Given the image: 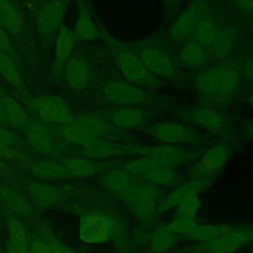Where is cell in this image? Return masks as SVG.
Instances as JSON below:
<instances>
[{"instance_id": "4316f807", "label": "cell", "mask_w": 253, "mask_h": 253, "mask_svg": "<svg viewBox=\"0 0 253 253\" xmlns=\"http://www.w3.org/2000/svg\"><path fill=\"white\" fill-rule=\"evenodd\" d=\"M74 124L86 132L103 138L110 137L115 127L107 119L90 114H84L75 117Z\"/></svg>"}, {"instance_id": "3957f363", "label": "cell", "mask_w": 253, "mask_h": 253, "mask_svg": "<svg viewBox=\"0 0 253 253\" xmlns=\"http://www.w3.org/2000/svg\"><path fill=\"white\" fill-rule=\"evenodd\" d=\"M24 103L32 110L39 120L50 126H68L74 124L75 117L67 103L56 95L32 96Z\"/></svg>"}, {"instance_id": "7dc6e473", "label": "cell", "mask_w": 253, "mask_h": 253, "mask_svg": "<svg viewBox=\"0 0 253 253\" xmlns=\"http://www.w3.org/2000/svg\"><path fill=\"white\" fill-rule=\"evenodd\" d=\"M240 6L246 9H253V0H236Z\"/></svg>"}, {"instance_id": "9a60e30c", "label": "cell", "mask_w": 253, "mask_h": 253, "mask_svg": "<svg viewBox=\"0 0 253 253\" xmlns=\"http://www.w3.org/2000/svg\"><path fill=\"white\" fill-rule=\"evenodd\" d=\"M212 181V178H190V180L187 182H181L158 203L157 213L163 214L171 210H174L179 202L187 195L194 192H203L211 184Z\"/></svg>"}, {"instance_id": "60d3db41", "label": "cell", "mask_w": 253, "mask_h": 253, "mask_svg": "<svg viewBox=\"0 0 253 253\" xmlns=\"http://www.w3.org/2000/svg\"><path fill=\"white\" fill-rule=\"evenodd\" d=\"M0 51L7 54L11 59H13L22 69L24 65V58L19 51L15 42L11 36L0 26Z\"/></svg>"}, {"instance_id": "4dcf8cb0", "label": "cell", "mask_w": 253, "mask_h": 253, "mask_svg": "<svg viewBox=\"0 0 253 253\" xmlns=\"http://www.w3.org/2000/svg\"><path fill=\"white\" fill-rule=\"evenodd\" d=\"M1 95L5 109L7 126L11 128H24L31 121L27 112L14 98L2 92Z\"/></svg>"}, {"instance_id": "d4e9b609", "label": "cell", "mask_w": 253, "mask_h": 253, "mask_svg": "<svg viewBox=\"0 0 253 253\" xmlns=\"http://www.w3.org/2000/svg\"><path fill=\"white\" fill-rule=\"evenodd\" d=\"M124 152H126V148L103 137H96L91 143L81 149V155L83 157L95 161L120 155Z\"/></svg>"}, {"instance_id": "d6a6232c", "label": "cell", "mask_w": 253, "mask_h": 253, "mask_svg": "<svg viewBox=\"0 0 253 253\" xmlns=\"http://www.w3.org/2000/svg\"><path fill=\"white\" fill-rule=\"evenodd\" d=\"M18 137L8 126H0V159L4 161H21L23 155L17 147Z\"/></svg>"}, {"instance_id": "74e56055", "label": "cell", "mask_w": 253, "mask_h": 253, "mask_svg": "<svg viewBox=\"0 0 253 253\" xmlns=\"http://www.w3.org/2000/svg\"><path fill=\"white\" fill-rule=\"evenodd\" d=\"M207 58V53L203 45L197 42L187 43L181 50V59L190 66L202 65Z\"/></svg>"}, {"instance_id": "83f0119b", "label": "cell", "mask_w": 253, "mask_h": 253, "mask_svg": "<svg viewBox=\"0 0 253 253\" xmlns=\"http://www.w3.org/2000/svg\"><path fill=\"white\" fill-rule=\"evenodd\" d=\"M61 163L69 172L70 177L90 178L100 172L101 164L86 157H64Z\"/></svg>"}, {"instance_id": "7c38bea8", "label": "cell", "mask_w": 253, "mask_h": 253, "mask_svg": "<svg viewBox=\"0 0 253 253\" xmlns=\"http://www.w3.org/2000/svg\"><path fill=\"white\" fill-rule=\"evenodd\" d=\"M55 40V55L50 70V77L53 81L59 82L62 79L63 68L72 54L76 40L74 33L65 24H62Z\"/></svg>"}, {"instance_id": "44dd1931", "label": "cell", "mask_w": 253, "mask_h": 253, "mask_svg": "<svg viewBox=\"0 0 253 253\" xmlns=\"http://www.w3.org/2000/svg\"><path fill=\"white\" fill-rule=\"evenodd\" d=\"M29 172L39 180L51 181L70 177L69 172L60 160H37L27 163Z\"/></svg>"}, {"instance_id": "ee69618b", "label": "cell", "mask_w": 253, "mask_h": 253, "mask_svg": "<svg viewBox=\"0 0 253 253\" xmlns=\"http://www.w3.org/2000/svg\"><path fill=\"white\" fill-rule=\"evenodd\" d=\"M237 81L238 73L234 68L222 67V72L218 84V91L222 94L230 93L236 86Z\"/></svg>"}, {"instance_id": "ba28073f", "label": "cell", "mask_w": 253, "mask_h": 253, "mask_svg": "<svg viewBox=\"0 0 253 253\" xmlns=\"http://www.w3.org/2000/svg\"><path fill=\"white\" fill-rule=\"evenodd\" d=\"M231 156V148L219 142L206 150L190 168L191 178H212L219 173Z\"/></svg>"}, {"instance_id": "ab89813d", "label": "cell", "mask_w": 253, "mask_h": 253, "mask_svg": "<svg viewBox=\"0 0 253 253\" xmlns=\"http://www.w3.org/2000/svg\"><path fill=\"white\" fill-rule=\"evenodd\" d=\"M216 32L217 31L215 29L213 22L210 19L200 20L194 29V34L197 42L205 45L212 44Z\"/></svg>"}, {"instance_id": "f35d334b", "label": "cell", "mask_w": 253, "mask_h": 253, "mask_svg": "<svg viewBox=\"0 0 253 253\" xmlns=\"http://www.w3.org/2000/svg\"><path fill=\"white\" fill-rule=\"evenodd\" d=\"M201 208L200 193L194 192L183 198L174 209L176 215L196 218V215Z\"/></svg>"}, {"instance_id": "836d02e7", "label": "cell", "mask_w": 253, "mask_h": 253, "mask_svg": "<svg viewBox=\"0 0 253 253\" xmlns=\"http://www.w3.org/2000/svg\"><path fill=\"white\" fill-rule=\"evenodd\" d=\"M179 237L166 225L153 230L149 238V246L153 253H166L177 243Z\"/></svg>"}, {"instance_id": "d6986e66", "label": "cell", "mask_w": 253, "mask_h": 253, "mask_svg": "<svg viewBox=\"0 0 253 253\" xmlns=\"http://www.w3.org/2000/svg\"><path fill=\"white\" fill-rule=\"evenodd\" d=\"M21 70L22 69L20 66L13 59L0 51V76L15 92L19 94L24 102L33 95L23 77Z\"/></svg>"}, {"instance_id": "2e32d148", "label": "cell", "mask_w": 253, "mask_h": 253, "mask_svg": "<svg viewBox=\"0 0 253 253\" xmlns=\"http://www.w3.org/2000/svg\"><path fill=\"white\" fill-rule=\"evenodd\" d=\"M62 79L73 90H85L92 80L90 63L83 56H70L63 68Z\"/></svg>"}, {"instance_id": "d590c367", "label": "cell", "mask_w": 253, "mask_h": 253, "mask_svg": "<svg viewBox=\"0 0 253 253\" xmlns=\"http://www.w3.org/2000/svg\"><path fill=\"white\" fill-rule=\"evenodd\" d=\"M219 229V224L198 223L193 226L190 232L184 237L194 243H204L213 239Z\"/></svg>"}, {"instance_id": "277c9868", "label": "cell", "mask_w": 253, "mask_h": 253, "mask_svg": "<svg viewBox=\"0 0 253 253\" xmlns=\"http://www.w3.org/2000/svg\"><path fill=\"white\" fill-rule=\"evenodd\" d=\"M71 0H47L37 9L35 17L36 33L41 42L48 46L56 37L67 7Z\"/></svg>"}, {"instance_id": "8fae6325", "label": "cell", "mask_w": 253, "mask_h": 253, "mask_svg": "<svg viewBox=\"0 0 253 253\" xmlns=\"http://www.w3.org/2000/svg\"><path fill=\"white\" fill-rule=\"evenodd\" d=\"M105 99L120 107H134L146 98V92L140 87L125 81H111L103 90Z\"/></svg>"}, {"instance_id": "e575fe53", "label": "cell", "mask_w": 253, "mask_h": 253, "mask_svg": "<svg viewBox=\"0 0 253 253\" xmlns=\"http://www.w3.org/2000/svg\"><path fill=\"white\" fill-rule=\"evenodd\" d=\"M222 72V67H212L202 72L196 78V85L199 90L205 94L211 95L218 91V84L220 75Z\"/></svg>"}, {"instance_id": "7a4b0ae2", "label": "cell", "mask_w": 253, "mask_h": 253, "mask_svg": "<svg viewBox=\"0 0 253 253\" xmlns=\"http://www.w3.org/2000/svg\"><path fill=\"white\" fill-rule=\"evenodd\" d=\"M0 26L11 36L25 60L31 50V36L19 0H0Z\"/></svg>"}, {"instance_id": "7402d4cb", "label": "cell", "mask_w": 253, "mask_h": 253, "mask_svg": "<svg viewBox=\"0 0 253 253\" xmlns=\"http://www.w3.org/2000/svg\"><path fill=\"white\" fill-rule=\"evenodd\" d=\"M146 116L144 112L135 107H119L107 114V120L117 127L135 128L143 125Z\"/></svg>"}, {"instance_id": "f6af8a7d", "label": "cell", "mask_w": 253, "mask_h": 253, "mask_svg": "<svg viewBox=\"0 0 253 253\" xmlns=\"http://www.w3.org/2000/svg\"><path fill=\"white\" fill-rule=\"evenodd\" d=\"M244 74L248 77L253 79V58L249 59L244 66Z\"/></svg>"}, {"instance_id": "8992f818", "label": "cell", "mask_w": 253, "mask_h": 253, "mask_svg": "<svg viewBox=\"0 0 253 253\" xmlns=\"http://www.w3.org/2000/svg\"><path fill=\"white\" fill-rule=\"evenodd\" d=\"M126 152L131 155L146 156L152 158L162 165L175 169L188 164L197 156V154L192 149L184 145H172L163 143L154 146L134 145L131 147H126Z\"/></svg>"}, {"instance_id": "6da1fadb", "label": "cell", "mask_w": 253, "mask_h": 253, "mask_svg": "<svg viewBox=\"0 0 253 253\" xmlns=\"http://www.w3.org/2000/svg\"><path fill=\"white\" fill-rule=\"evenodd\" d=\"M253 243V223L219 224L216 236L204 243H194L191 253H236Z\"/></svg>"}, {"instance_id": "8d00e7d4", "label": "cell", "mask_w": 253, "mask_h": 253, "mask_svg": "<svg viewBox=\"0 0 253 253\" xmlns=\"http://www.w3.org/2000/svg\"><path fill=\"white\" fill-rule=\"evenodd\" d=\"M157 164L159 163L152 158L146 156H138L132 160L127 161L124 165L123 169L126 170L130 175H132L133 177L142 180L143 177Z\"/></svg>"}, {"instance_id": "ac0fdd59", "label": "cell", "mask_w": 253, "mask_h": 253, "mask_svg": "<svg viewBox=\"0 0 253 253\" xmlns=\"http://www.w3.org/2000/svg\"><path fill=\"white\" fill-rule=\"evenodd\" d=\"M24 189L28 198L42 209L52 208L61 199L58 189L42 180H28L24 184Z\"/></svg>"}, {"instance_id": "f1b7e54d", "label": "cell", "mask_w": 253, "mask_h": 253, "mask_svg": "<svg viewBox=\"0 0 253 253\" xmlns=\"http://www.w3.org/2000/svg\"><path fill=\"white\" fill-rule=\"evenodd\" d=\"M102 182L108 190L121 197L137 183V178L133 177L126 170L120 169L105 173L102 177Z\"/></svg>"}, {"instance_id": "4fadbf2b", "label": "cell", "mask_w": 253, "mask_h": 253, "mask_svg": "<svg viewBox=\"0 0 253 253\" xmlns=\"http://www.w3.org/2000/svg\"><path fill=\"white\" fill-rule=\"evenodd\" d=\"M116 61L123 76L131 83L148 85L152 82L153 77L148 69L142 63L139 56L135 55L131 51H118L116 53Z\"/></svg>"}, {"instance_id": "5bb4252c", "label": "cell", "mask_w": 253, "mask_h": 253, "mask_svg": "<svg viewBox=\"0 0 253 253\" xmlns=\"http://www.w3.org/2000/svg\"><path fill=\"white\" fill-rule=\"evenodd\" d=\"M7 240L5 253H29L32 234L20 217L6 211Z\"/></svg>"}, {"instance_id": "1f68e13d", "label": "cell", "mask_w": 253, "mask_h": 253, "mask_svg": "<svg viewBox=\"0 0 253 253\" xmlns=\"http://www.w3.org/2000/svg\"><path fill=\"white\" fill-rule=\"evenodd\" d=\"M54 130L66 143H70L80 149L87 146L97 137L86 132L75 124L68 126H55Z\"/></svg>"}, {"instance_id": "f5cc1de1", "label": "cell", "mask_w": 253, "mask_h": 253, "mask_svg": "<svg viewBox=\"0 0 253 253\" xmlns=\"http://www.w3.org/2000/svg\"><path fill=\"white\" fill-rule=\"evenodd\" d=\"M250 101H251V104L253 105V92H252V94H251V97H250Z\"/></svg>"}, {"instance_id": "cb8c5ba5", "label": "cell", "mask_w": 253, "mask_h": 253, "mask_svg": "<svg viewBox=\"0 0 253 253\" xmlns=\"http://www.w3.org/2000/svg\"><path fill=\"white\" fill-rule=\"evenodd\" d=\"M194 125L211 132H220L225 126L224 117L216 110L210 107H200L191 114Z\"/></svg>"}, {"instance_id": "9c48e42d", "label": "cell", "mask_w": 253, "mask_h": 253, "mask_svg": "<svg viewBox=\"0 0 253 253\" xmlns=\"http://www.w3.org/2000/svg\"><path fill=\"white\" fill-rule=\"evenodd\" d=\"M114 221L103 213H86L79 218L78 236L86 244H102L110 240Z\"/></svg>"}, {"instance_id": "b9f144b4", "label": "cell", "mask_w": 253, "mask_h": 253, "mask_svg": "<svg viewBox=\"0 0 253 253\" xmlns=\"http://www.w3.org/2000/svg\"><path fill=\"white\" fill-rule=\"evenodd\" d=\"M233 37L227 31L216 32L214 41L212 42L214 53L218 57H223L228 54L232 47Z\"/></svg>"}, {"instance_id": "603a6c76", "label": "cell", "mask_w": 253, "mask_h": 253, "mask_svg": "<svg viewBox=\"0 0 253 253\" xmlns=\"http://www.w3.org/2000/svg\"><path fill=\"white\" fill-rule=\"evenodd\" d=\"M139 58L150 73L158 76H169L174 71L171 59L161 50L153 47L144 48Z\"/></svg>"}, {"instance_id": "db71d44e", "label": "cell", "mask_w": 253, "mask_h": 253, "mask_svg": "<svg viewBox=\"0 0 253 253\" xmlns=\"http://www.w3.org/2000/svg\"><path fill=\"white\" fill-rule=\"evenodd\" d=\"M0 211H1V205H0Z\"/></svg>"}, {"instance_id": "e0dca14e", "label": "cell", "mask_w": 253, "mask_h": 253, "mask_svg": "<svg viewBox=\"0 0 253 253\" xmlns=\"http://www.w3.org/2000/svg\"><path fill=\"white\" fill-rule=\"evenodd\" d=\"M0 205L6 211L20 218H31L34 215L29 199L22 192L4 184H0Z\"/></svg>"}, {"instance_id": "ffe728a7", "label": "cell", "mask_w": 253, "mask_h": 253, "mask_svg": "<svg viewBox=\"0 0 253 253\" xmlns=\"http://www.w3.org/2000/svg\"><path fill=\"white\" fill-rule=\"evenodd\" d=\"M76 3L77 19L73 30L76 42H89L100 38V31L90 15L87 0H76Z\"/></svg>"}, {"instance_id": "f907efd6", "label": "cell", "mask_w": 253, "mask_h": 253, "mask_svg": "<svg viewBox=\"0 0 253 253\" xmlns=\"http://www.w3.org/2000/svg\"><path fill=\"white\" fill-rule=\"evenodd\" d=\"M3 250V243H2V237H1V232H0V253H2Z\"/></svg>"}, {"instance_id": "681fc988", "label": "cell", "mask_w": 253, "mask_h": 253, "mask_svg": "<svg viewBox=\"0 0 253 253\" xmlns=\"http://www.w3.org/2000/svg\"><path fill=\"white\" fill-rule=\"evenodd\" d=\"M28 2L31 4V6H33L34 8L37 6V0H28Z\"/></svg>"}, {"instance_id": "5b68a950", "label": "cell", "mask_w": 253, "mask_h": 253, "mask_svg": "<svg viewBox=\"0 0 253 253\" xmlns=\"http://www.w3.org/2000/svg\"><path fill=\"white\" fill-rule=\"evenodd\" d=\"M30 147L39 154L55 156L65 147V141L55 132L54 127L41 120H31L23 128Z\"/></svg>"}, {"instance_id": "816d5d0a", "label": "cell", "mask_w": 253, "mask_h": 253, "mask_svg": "<svg viewBox=\"0 0 253 253\" xmlns=\"http://www.w3.org/2000/svg\"><path fill=\"white\" fill-rule=\"evenodd\" d=\"M247 253H253V243L251 244V246H250V248H249V250H248Z\"/></svg>"}, {"instance_id": "f546056e", "label": "cell", "mask_w": 253, "mask_h": 253, "mask_svg": "<svg viewBox=\"0 0 253 253\" xmlns=\"http://www.w3.org/2000/svg\"><path fill=\"white\" fill-rule=\"evenodd\" d=\"M156 187L174 188L181 183V177L175 168L157 164L142 179Z\"/></svg>"}, {"instance_id": "c3c4849f", "label": "cell", "mask_w": 253, "mask_h": 253, "mask_svg": "<svg viewBox=\"0 0 253 253\" xmlns=\"http://www.w3.org/2000/svg\"><path fill=\"white\" fill-rule=\"evenodd\" d=\"M248 133L250 134V136L253 138V121L249 124L248 126Z\"/></svg>"}, {"instance_id": "bcb514c9", "label": "cell", "mask_w": 253, "mask_h": 253, "mask_svg": "<svg viewBox=\"0 0 253 253\" xmlns=\"http://www.w3.org/2000/svg\"><path fill=\"white\" fill-rule=\"evenodd\" d=\"M0 126H7L6 116H5V109H4V104H3V99H2L1 92H0Z\"/></svg>"}, {"instance_id": "7bdbcfd3", "label": "cell", "mask_w": 253, "mask_h": 253, "mask_svg": "<svg viewBox=\"0 0 253 253\" xmlns=\"http://www.w3.org/2000/svg\"><path fill=\"white\" fill-rule=\"evenodd\" d=\"M196 218L175 215V217L167 224V226L178 237H185L196 224Z\"/></svg>"}, {"instance_id": "484cf974", "label": "cell", "mask_w": 253, "mask_h": 253, "mask_svg": "<svg viewBox=\"0 0 253 253\" xmlns=\"http://www.w3.org/2000/svg\"><path fill=\"white\" fill-rule=\"evenodd\" d=\"M200 6L195 3L185 10L173 23L171 32L173 38L178 42H183L194 32L197 23L200 21Z\"/></svg>"}, {"instance_id": "30bf717a", "label": "cell", "mask_w": 253, "mask_h": 253, "mask_svg": "<svg viewBox=\"0 0 253 253\" xmlns=\"http://www.w3.org/2000/svg\"><path fill=\"white\" fill-rule=\"evenodd\" d=\"M152 137L163 144L190 145L199 143L201 137L194 129L177 122H161L149 127Z\"/></svg>"}, {"instance_id": "52a82bcc", "label": "cell", "mask_w": 253, "mask_h": 253, "mask_svg": "<svg viewBox=\"0 0 253 253\" xmlns=\"http://www.w3.org/2000/svg\"><path fill=\"white\" fill-rule=\"evenodd\" d=\"M127 203L133 215L140 221L152 220L157 213L158 188L148 182L136 183L121 196Z\"/></svg>"}]
</instances>
